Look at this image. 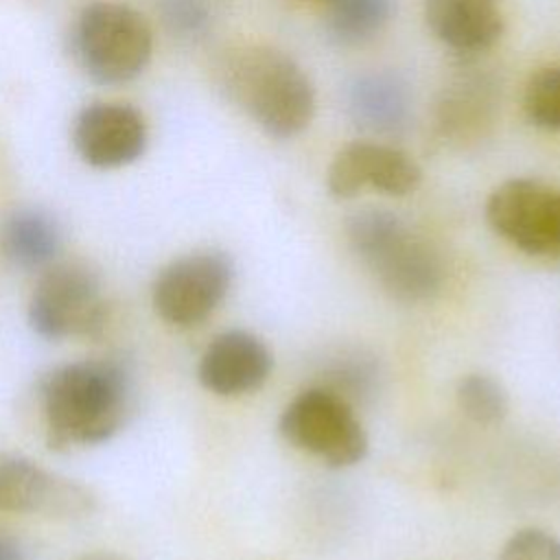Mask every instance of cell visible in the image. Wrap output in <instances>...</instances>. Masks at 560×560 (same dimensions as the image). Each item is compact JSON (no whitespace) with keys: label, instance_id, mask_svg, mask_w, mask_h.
Instances as JSON below:
<instances>
[{"label":"cell","instance_id":"6","mask_svg":"<svg viewBox=\"0 0 560 560\" xmlns=\"http://www.w3.org/2000/svg\"><path fill=\"white\" fill-rule=\"evenodd\" d=\"M280 435L330 468H348L368 455V435L348 400L330 389H306L280 413Z\"/></svg>","mask_w":560,"mask_h":560},{"label":"cell","instance_id":"14","mask_svg":"<svg viewBox=\"0 0 560 560\" xmlns=\"http://www.w3.org/2000/svg\"><path fill=\"white\" fill-rule=\"evenodd\" d=\"M0 247L13 267L44 271L61 249L59 223L42 208H18L0 228Z\"/></svg>","mask_w":560,"mask_h":560},{"label":"cell","instance_id":"18","mask_svg":"<svg viewBox=\"0 0 560 560\" xmlns=\"http://www.w3.org/2000/svg\"><path fill=\"white\" fill-rule=\"evenodd\" d=\"M455 398L462 413L481 427L499 424L510 409V398L501 381L483 372L462 376L455 389Z\"/></svg>","mask_w":560,"mask_h":560},{"label":"cell","instance_id":"16","mask_svg":"<svg viewBox=\"0 0 560 560\" xmlns=\"http://www.w3.org/2000/svg\"><path fill=\"white\" fill-rule=\"evenodd\" d=\"M494 90L486 77L466 74L455 79L438 103L435 125L442 138L451 142H468L483 133L492 122Z\"/></svg>","mask_w":560,"mask_h":560},{"label":"cell","instance_id":"17","mask_svg":"<svg viewBox=\"0 0 560 560\" xmlns=\"http://www.w3.org/2000/svg\"><path fill=\"white\" fill-rule=\"evenodd\" d=\"M394 0H328V33L339 44L374 37L392 15Z\"/></svg>","mask_w":560,"mask_h":560},{"label":"cell","instance_id":"13","mask_svg":"<svg viewBox=\"0 0 560 560\" xmlns=\"http://www.w3.org/2000/svg\"><path fill=\"white\" fill-rule=\"evenodd\" d=\"M433 35L457 52H481L503 33L501 0H427Z\"/></svg>","mask_w":560,"mask_h":560},{"label":"cell","instance_id":"21","mask_svg":"<svg viewBox=\"0 0 560 560\" xmlns=\"http://www.w3.org/2000/svg\"><path fill=\"white\" fill-rule=\"evenodd\" d=\"M168 28L184 37L201 35L212 18L208 0H160Z\"/></svg>","mask_w":560,"mask_h":560},{"label":"cell","instance_id":"22","mask_svg":"<svg viewBox=\"0 0 560 560\" xmlns=\"http://www.w3.org/2000/svg\"><path fill=\"white\" fill-rule=\"evenodd\" d=\"M0 560H26L22 545L4 532H0Z\"/></svg>","mask_w":560,"mask_h":560},{"label":"cell","instance_id":"8","mask_svg":"<svg viewBox=\"0 0 560 560\" xmlns=\"http://www.w3.org/2000/svg\"><path fill=\"white\" fill-rule=\"evenodd\" d=\"M490 228L529 256L560 258V188L508 179L486 201Z\"/></svg>","mask_w":560,"mask_h":560},{"label":"cell","instance_id":"23","mask_svg":"<svg viewBox=\"0 0 560 560\" xmlns=\"http://www.w3.org/2000/svg\"><path fill=\"white\" fill-rule=\"evenodd\" d=\"M83 560H118V558H112V556H90V558H83Z\"/></svg>","mask_w":560,"mask_h":560},{"label":"cell","instance_id":"3","mask_svg":"<svg viewBox=\"0 0 560 560\" xmlns=\"http://www.w3.org/2000/svg\"><path fill=\"white\" fill-rule=\"evenodd\" d=\"M79 68L96 83L122 85L138 79L153 55V33L142 13L122 2H92L70 31Z\"/></svg>","mask_w":560,"mask_h":560},{"label":"cell","instance_id":"9","mask_svg":"<svg viewBox=\"0 0 560 560\" xmlns=\"http://www.w3.org/2000/svg\"><path fill=\"white\" fill-rule=\"evenodd\" d=\"M96 508L94 494L37 462L0 453V514L81 518Z\"/></svg>","mask_w":560,"mask_h":560},{"label":"cell","instance_id":"10","mask_svg":"<svg viewBox=\"0 0 560 560\" xmlns=\"http://www.w3.org/2000/svg\"><path fill=\"white\" fill-rule=\"evenodd\" d=\"M149 142L147 120L129 103L96 101L85 105L72 125L79 158L94 168H120L142 158Z\"/></svg>","mask_w":560,"mask_h":560},{"label":"cell","instance_id":"15","mask_svg":"<svg viewBox=\"0 0 560 560\" xmlns=\"http://www.w3.org/2000/svg\"><path fill=\"white\" fill-rule=\"evenodd\" d=\"M409 92L405 83L392 74L359 77L348 96L352 120L376 136H398L409 120Z\"/></svg>","mask_w":560,"mask_h":560},{"label":"cell","instance_id":"11","mask_svg":"<svg viewBox=\"0 0 560 560\" xmlns=\"http://www.w3.org/2000/svg\"><path fill=\"white\" fill-rule=\"evenodd\" d=\"M422 182V171L405 151L381 142L346 144L330 162L326 184L332 197L350 199L365 186L392 197L413 192Z\"/></svg>","mask_w":560,"mask_h":560},{"label":"cell","instance_id":"5","mask_svg":"<svg viewBox=\"0 0 560 560\" xmlns=\"http://www.w3.org/2000/svg\"><path fill=\"white\" fill-rule=\"evenodd\" d=\"M109 306L96 271L81 260H55L39 271L28 302V324L44 339H96Z\"/></svg>","mask_w":560,"mask_h":560},{"label":"cell","instance_id":"19","mask_svg":"<svg viewBox=\"0 0 560 560\" xmlns=\"http://www.w3.org/2000/svg\"><path fill=\"white\" fill-rule=\"evenodd\" d=\"M523 109L532 125L560 131V66L534 72L523 92Z\"/></svg>","mask_w":560,"mask_h":560},{"label":"cell","instance_id":"7","mask_svg":"<svg viewBox=\"0 0 560 560\" xmlns=\"http://www.w3.org/2000/svg\"><path fill=\"white\" fill-rule=\"evenodd\" d=\"M232 278L234 265L228 254L217 249L186 254L158 273L151 289L153 308L173 326H197L223 302Z\"/></svg>","mask_w":560,"mask_h":560},{"label":"cell","instance_id":"2","mask_svg":"<svg viewBox=\"0 0 560 560\" xmlns=\"http://www.w3.org/2000/svg\"><path fill=\"white\" fill-rule=\"evenodd\" d=\"M223 88L249 118L273 138L302 133L315 114V90L306 72L282 50L245 46L221 68Z\"/></svg>","mask_w":560,"mask_h":560},{"label":"cell","instance_id":"1","mask_svg":"<svg viewBox=\"0 0 560 560\" xmlns=\"http://www.w3.org/2000/svg\"><path fill=\"white\" fill-rule=\"evenodd\" d=\"M39 394L50 448L94 446L125 422L129 374L114 359H83L48 372Z\"/></svg>","mask_w":560,"mask_h":560},{"label":"cell","instance_id":"12","mask_svg":"<svg viewBox=\"0 0 560 560\" xmlns=\"http://www.w3.org/2000/svg\"><path fill=\"white\" fill-rule=\"evenodd\" d=\"M271 368V350L258 335L247 330H225L203 350L197 376L212 394L238 396L265 385Z\"/></svg>","mask_w":560,"mask_h":560},{"label":"cell","instance_id":"4","mask_svg":"<svg viewBox=\"0 0 560 560\" xmlns=\"http://www.w3.org/2000/svg\"><path fill=\"white\" fill-rule=\"evenodd\" d=\"M348 238L392 298L418 302L438 293L442 284L438 256L396 214L361 210L348 221Z\"/></svg>","mask_w":560,"mask_h":560},{"label":"cell","instance_id":"20","mask_svg":"<svg viewBox=\"0 0 560 560\" xmlns=\"http://www.w3.org/2000/svg\"><path fill=\"white\" fill-rule=\"evenodd\" d=\"M499 560H560V540L545 529L525 527L505 540Z\"/></svg>","mask_w":560,"mask_h":560}]
</instances>
